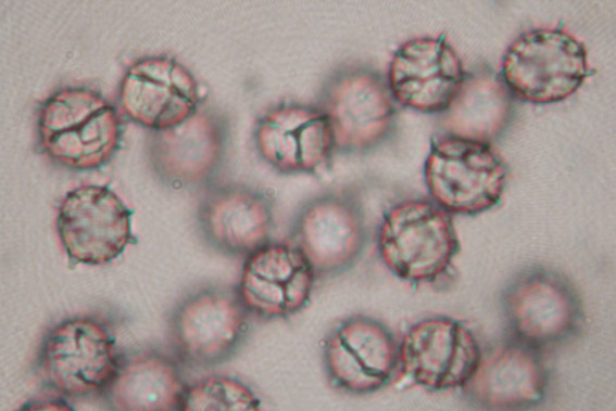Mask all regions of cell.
<instances>
[{
    "label": "cell",
    "instance_id": "cell-17",
    "mask_svg": "<svg viewBox=\"0 0 616 411\" xmlns=\"http://www.w3.org/2000/svg\"><path fill=\"white\" fill-rule=\"evenodd\" d=\"M546 372L535 352L524 344L501 346L480 361L464 384L477 406L493 410L525 409L543 398Z\"/></svg>",
    "mask_w": 616,
    "mask_h": 411
},
{
    "label": "cell",
    "instance_id": "cell-18",
    "mask_svg": "<svg viewBox=\"0 0 616 411\" xmlns=\"http://www.w3.org/2000/svg\"><path fill=\"white\" fill-rule=\"evenodd\" d=\"M206 240L234 255L254 253L268 243L273 227L271 202L264 194L242 185L211 191L199 210Z\"/></svg>",
    "mask_w": 616,
    "mask_h": 411
},
{
    "label": "cell",
    "instance_id": "cell-2",
    "mask_svg": "<svg viewBox=\"0 0 616 411\" xmlns=\"http://www.w3.org/2000/svg\"><path fill=\"white\" fill-rule=\"evenodd\" d=\"M378 251L399 278L427 282L447 270L458 251V241L447 210L431 201L407 200L384 216Z\"/></svg>",
    "mask_w": 616,
    "mask_h": 411
},
{
    "label": "cell",
    "instance_id": "cell-21",
    "mask_svg": "<svg viewBox=\"0 0 616 411\" xmlns=\"http://www.w3.org/2000/svg\"><path fill=\"white\" fill-rule=\"evenodd\" d=\"M184 411H254L260 400L243 383L225 376H213L186 389Z\"/></svg>",
    "mask_w": 616,
    "mask_h": 411
},
{
    "label": "cell",
    "instance_id": "cell-8",
    "mask_svg": "<svg viewBox=\"0 0 616 411\" xmlns=\"http://www.w3.org/2000/svg\"><path fill=\"white\" fill-rule=\"evenodd\" d=\"M131 210L109 188L83 185L66 194L58 215L61 242L75 262L102 265L133 241Z\"/></svg>",
    "mask_w": 616,
    "mask_h": 411
},
{
    "label": "cell",
    "instance_id": "cell-10",
    "mask_svg": "<svg viewBox=\"0 0 616 411\" xmlns=\"http://www.w3.org/2000/svg\"><path fill=\"white\" fill-rule=\"evenodd\" d=\"M466 73L462 62L441 37H418L394 53L388 86L399 103L423 113L443 112Z\"/></svg>",
    "mask_w": 616,
    "mask_h": 411
},
{
    "label": "cell",
    "instance_id": "cell-7",
    "mask_svg": "<svg viewBox=\"0 0 616 411\" xmlns=\"http://www.w3.org/2000/svg\"><path fill=\"white\" fill-rule=\"evenodd\" d=\"M40 363L47 383L67 396L108 387L118 369L113 337L100 322L87 318L55 326L42 346Z\"/></svg>",
    "mask_w": 616,
    "mask_h": 411
},
{
    "label": "cell",
    "instance_id": "cell-9",
    "mask_svg": "<svg viewBox=\"0 0 616 411\" xmlns=\"http://www.w3.org/2000/svg\"><path fill=\"white\" fill-rule=\"evenodd\" d=\"M481 358L469 330L448 318H431L413 325L399 348L403 373L429 389H450L464 384Z\"/></svg>",
    "mask_w": 616,
    "mask_h": 411
},
{
    "label": "cell",
    "instance_id": "cell-6",
    "mask_svg": "<svg viewBox=\"0 0 616 411\" xmlns=\"http://www.w3.org/2000/svg\"><path fill=\"white\" fill-rule=\"evenodd\" d=\"M319 110L326 116L334 146L362 152L380 143L394 121V98L375 70L348 67L326 82Z\"/></svg>",
    "mask_w": 616,
    "mask_h": 411
},
{
    "label": "cell",
    "instance_id": "cell-3",
    "mask_svg": "<svg viewBox=\"0 0 616 411\" xmlns=\"http://www.w3.org/2000/svg\"><path fill=\"white\" fill-rule=\"evenodd\" d=\"M589 73L583 44L561 28H537L519 36L502 61V79L512 93L532 103L571 95Z\"/></svg>",
    "mask_w": 616,
    "mask_h": 411
},
{
    "label": "cell",
    "instance_id": "cell-4",
    "mask_svg": "<svg viewBox=\"0 0 616 411\" xmlns=\"http://www.w3.org/2000/svg\"><path fill=\"white\" fill-rule=\"evenodd\" d=\"M424 175L435 203L447 211L474 215L500 201L506 167L489 143L448 134L432 139Z\"/></svg>",
    "mask_w": 616,
    "mask_h": 411
},
{
    "label": "cell",
    "instance_id": "cell-14",
    "mask_svg": "<svg viewBox=\"0 0 616 411\" xmlns=\"http://www.w3.org/2000/svg\"><path fill=\"white\" fill-rule=\"evenodd\" d=\"M399 361L392 334L380 322L353 317L326 338L324 362L331 382L339 388L366 394L390 380Z\"/></svg>",
    "mask_w": 616,
    "mask_h": 411
},
{
    "label": "cell",
    "instance_id": "cell-13",
    "mask_svg": "<svg viewBox=\"0 0 616 411\" xmlns=\"http://www.w3.org/2000/svg\"><path fill=\"white\" fill-rule=\"evenodd\" d=\"M120 101L134 121L153 129L174 128L188 119L199 101L193 76L173 59L139 60L124 76Z\"/></svg>",
    "mask_w": 616,
    "mask_h": 411
},
{
    "label": "cell",
    "instance_id": "cell-20",
    "mask_svg": "<svg viewBox=\"0 0 616 411\" xmlns=\"http://www.w3.org/2000/svg\"><path fill=\"white\" fill-rule=\"evenodd\" d=\"M108 388L114 409L138 411L180 409L186 391L176 367L155 354L129 359L117 369Z\"/></svg>",
    "mask_w": 616,
    "mask_h": 411
},
{
    "label": "cell",
    "instance_id": "cell-1",
    "mask_svg": "<svg viewBox=\"0 0 616 411\" xmlns=\"http://www.w3.org/2000/svg\"><path fill=\"white\" fill-rule=\"evenodd\" d=\"M38 131L42 149L73 169L106 163L118 145L121 124L115 108L98 92L66 88L40 107Z\"/></svg>",
    "mask_w": 616,
    "mask_h": 411
},
{
    "label": "cell",
    "instance_id": "cell-19",
    "mask_svg": "<svg viewBox=\"0 0 616 411\" xmlns=\"http://www.w3.org/2000/svg\"><path fill=\"white\" fill-rule=\"evenodd\" d=\"M443 112L449 136L489 143L512 117L513 93L495 72L479 68L465 75Z\"/></svg>",
    "mask_w": 616,
    "mask_h": 411
},
{
    "label": "cell",
    "instance_id": "cell-11",
    "mask_svg": "<svg viewBox=\"0 0 616 411\" xmlns=\"http://www.w3.org/2000/svg\"><path fill=\"white\" fill-rule=\"evenodd\" d=\"M315 275L296 246L267 243L247 257L237 294L246 310L265 319L284 318L307 304Z\"/></svg>",
    "mask_w": 616,
    "mask_h": 411
},
{
    "label": "cell",
    "instance_id": "cell-16",
    "mask_svg": "<svg viewBox=\"0 0 616 411\" xmlns=\"http://www.w3.org/2000/svg\"><path fill=\"white\" fill-rule=\"evenodd\" d=\"M255 144L267 164L286 174L318 169L335 147L326 116L302 104H284L266 113L256 125Z\"/></svg>",
    "mask_w": 616,
    "mask_h": 411
},
{
    "label": "cell",
    "instance_id": "cell-5",
    "mask_svg": "<svg viewBox=\"0 0 616 411\" xmlns=\"http://www.w3.org/2000/svg\"><path fill=\"white\" fill-rule=\"evenodd\" d=\"M502 311L516 341L537 349L564 342L581 321V306L562 275L531 268L516 275L502 295Z\"/></svg>",
    "mask_w": 616,
    "mask_h": 411
},
{
    "label": "cell",
    "instance_id": "cell-15",
    "mask_svg": "<svg viewBox=\"0 0 616 411\" xmlns=\"http://www.w3.org/2000/svg\"><path fill=\"white\" fill-rule=\"evenodd\" d=\"M296 247L315 274L329 275L349 268L365 241L357 204L342 194H325L309 202L294 222Z\"/></svg>",
    "mask_w": 616,
    "mask_h": 411
},
{
    "label": "cell",
    "instance_id": "cell-12",
    "mask_svg": "<svg viewBox=\"0 0 616 411\" xmlns=\"http://www.w3.org/2000/svg\"><path fill=\"white\" fill-rule=\"evenodd\" d=\"M246 329V308L238 294L211 288L190 296L178 307L171 334L184 360L212 365L229 357Z\"/></svg>",
    "mask_w": 616,
    "mask_h": 411
}]
</instances>
